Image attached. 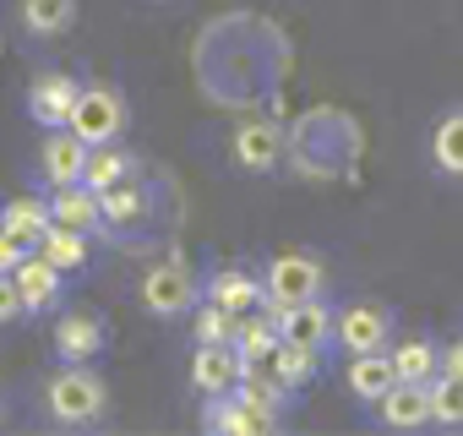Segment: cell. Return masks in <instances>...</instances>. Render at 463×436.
I'll return each instance as SVG.
<instances>
[{
	"label": "cell",
	"instance_id": "277c9868",
	"mask_svg": "<svg viewBox=\"0 0 463 436\" xmlns=\"http://www.w3.org/2000/svg\"><path fill=\"white\" fill-rule=\"evenodd\" d=\"M137 300H142L147 317L175 322V317H191V311H196V300H202V279H196L180 257H169V262H153V268L142 273Z\"/></svg>",
	"mask_w": 463,
	"mask_h": 436
},
{
	"label": "cell",
	"instance_id": "d6986e66",
	"mask_svg": "<svg viewBox=\"0 0 463 436\" xmlns=\"http://www.w3.org/2000/svg\"><path fill=\"white\" fill-rule=\"evenodd\" d=\"M33 251H39V257H50L61 273H82V268L93 262V235L66 230V224H50V230H44V241H39Z\"/></svg>",
	"mask_w": 463,
	"mask_h": 436
},
{
	"label": "cell",
	"instance_id": "7a4b0ae2",
	"mask_svg": "<svg viewBox=\"0 0 463 436\" xmlns=\"http://www.w3.org/2000/svg\"><path fill=\"white\" fill-rule=\"evenodd\" d=\"M262 284H268L262 311H268V317H284L289 306L317 300V295L327 289V262H322L317 251H279V257H268Z\"/></svg>",
	"mask_w": 463,
	"mask_h": 436
},
{
	"label": "cell",
	"instance_id": "4fadbf2b",
	"mask_svg": "<svg viewBox=\"0 0 463 436\" xmlns=\"http://www.w3.org/2000/svg\"><path fill=\"white\" fill-rule=\"evenodd\" d=\"M229 153H235L241 169L268 175V169H279V158H284V126H279V120H246V126L235 131V142H229Z\"/></svg>",
	"mask_w": 463,
	"mask_h": 436
},
{
	"label": "cell",
	"instance_id": "e0dca14e",
	"mask_svg": "<svg viewBox=\"0 0 463 436\" xmlns=\"http://www.w3.org/2000/svg\"><path fill=\"white\" fill-rule=\"evenodd\" d=\"M50 224H55V218H50V202L44 196H6V202H0V230H6L12 241H23L28 251L44 241Z\"/></svg>",
	"mask_w": 463,
	"mask_h": 436
},
{
	"label": "cell",
	"instance_id": "4316f807",
	"mask_svg": "<svg viewBox=\"0 0 463 436\" xmlns=\"http://www.w3.org/2000/svg\"><path fill=\"white\" fill-rule=\"evenodd\" d=\"M191 338L196 344H235V311H223L213 300H196L191 311Z\"/></svg>",
	"mask_w": 463,
	"mask_h": 436
},
{
	"label": "cell",
	"instance_id": "1f68e13d",
	"mask_svg": "<svg viewBox=\"0 0 463 436\" xmlns=\"http://www.w3.org/2000/svg\"><path fill=\"white\" fill-rule=\"evenodd\" d=\"M0 55H6V44H0Z\"/></svg>",
	"mask_w": 463,
	"mask_h": 436
},
{
	"label": "cell",
	"instance_id": "6da1fadb",
	"mask_svg": "<svg viewBox=\"0 0 463 436\" xmlns=\"http://www.w3.org/2000/svg\"><path fill=\"white\" fill-rule=\"evenodd\" d=\"M109 409V382L93 371V360H77V365H55V376L44 382V414L55 425H93L104 420Z\"/></svg>",
	"mask_w": 463,
	"mask_h": 436
},
{
	"label": "cell",
	"instance_id": "ffe728a7",
	"mask_svg": "<svg viewBox=\"0 0 463 436\" xmlns=\"http://www.w3.org/2000/svg\"><path fill=\"white\" fill-rule=\"evenodd\" d=\"M142 164H137V153H126L120 142H104V147H88V169H82V185H93V191H109V185H120V180H131Z\"/></svg>",
	"mask_w": 463,
	"mask_h": 436
},
{
	"label": "cell",
	"instance_id": "603a6c76",
	"mask_svg": "<svg viewBox=\"0 0 463 436\" xmlns=\"http://www.w3.org/2000/svg\"><path fill=\"white\" fill-rule=\"evenodd\" d=\"M279 317H268L262 306L257 311H246V317H235V349H241V360H268L273 349H279Z\"/></svg>",
	"mask_w": 463,
	"mask_h": 436
},
{
	"label": "cell",
	"instance_id": "d4e9b609",
	"mask_svg": "<svg viewBox=\"0 0 463 436\" xmlns=\"http://www.w3.org/2000/svg\"><path fill=\"white\" fill-rule=\"evenodd\" d=\"M17 12L33 39H61L77 23V0H17Z\"/></svg>",
	"mask_w": 463,
	"mask_h": 436
},
{
	"label": "cell",
	"instance_id": "8fae6325",
	"mask_svg": "<svg viewBox=\"0 0 463 436\" xmlns=\"http://www.w3.org/2000/svg\"><path fill=\"white\" fill-rule=\"evenodd\" d=\"M50 218L55 224H66V230H82V235H104L109 224H104V202H99V191L93 185H82V180H71V185H50Z\"/></svg>",
	"mask_w": 463,
	"mask_h": 436
},
{
	"label": "cell",
	"instance_id": "83f0119b",
	"mask_svg": "<svg viewBox=\"0 0 463 436\" xmlns=\"http://www.w3.org/2000/svg\"><path fill=\"white\" fill-rule=\"evenodd\" d=\"M430 425H463V382L458 376H430Z\"/></svg>",
	"mask_w": 463,
	"mask_h": 436
},
{
	"label": "cell",
	"instance_id": "3957f363",
	"mask_svg": "<svg viewBox=\"0 0 463 436\" xmlns=\"http://www.w3.org/2000/svg\"><path fill=\"white\" fill-rule=\"evenodd\" d=\"M126 126H131V104H126V93H120L115 82H82L66 131H77L88 147H104V142H120Z\"/></svg>",
	"mask_w": 463,
	"mask_h": 436
},
{
	"label": "cell",
	"instance_id": "2e32d148",
	"mask_svg": "<svg viewBox=\"0 0 463 436\" xmlns=\"http://www.w3.org/2000/svg\"><path fill=\"white\" fill-rule=\"evenodd\" d=\"M333 322H338V311L317 295V300H300V306H289L284 317H279V333H284V344H306V349H327L333 344Z\"/></svg>",
	"mask_w": 463,
	"mask_h": 436
},
{
	"label": "cell",
	"instance_id": "8992f818",
	"mask_svg": "<svg viewBox=\"0 0 463 436\" xmlns=\"http://www.w3.org/2000/svg\"><path fill=\"white\" fill-rule=\"evenodd\" d=\"M202 425L218 431V436H268L279 425V414L251 403V398H241V393H213L202 403Z\"/></svg>",
	"mask_w": 463,
	"mask_h": 436
},
{
	"label": "cell",
	"instance_id": "5bb4252c",
	"mask_svg": "<svg viewBox=\"0 0 463 436\" xmlns=\"http://www.w3.org/2000/svg\"><path fill=\"white\" fill-rule=\"evenodd\" d=\"M82 169H88V142L77 131L61 126L39 142V180L44 185H71V180H82Z\"/></svg>",
	"mask_w": 463,
	"mask_h": 436
},
{
	"label": "cell",
	"instance_id": "5b68a950",
	"mask_svg": "<svg viewBox=\"0 0 463 436\" xmlns=\"http://www.w3.org/2000/svg\"><path fill=\"white\" fill-rule=\"evenodd\" d=\"M392 333H398V322H392V311H387L382 300H354V306H344L338 322H333V344H338L344 355L392 349Z\"/></svg>",
	"mask_w": 463,
	"mask_h": 436
},
{
	"label": "cell",
	"instance_id": "7c38bea8",
	"mask_svg": "<svg viewBox=\"0 0 463 436\" xmlns=\"http://www.w3.org/2000/svg\"><path fill=\"white\" fill-rule=\"evenodd\" d=\"M241 371H246V360H241L235 344H196V349H191V387H196L202 398L235 393Z\"/></svg>",
	"mask_w": 463,
	"mask_h": 436
},
{
	"label": "cell",
	"instance_id": "cb8c5ba5",
	"mask_svg": "<svg viewBox=\"0 0 463 436\" xmlns=\"http://www.w3.org/2000/svg\"><path fill=\"white\" fill-rule=\"evenodd\" d=\"M268 365H273V376H279L289 393H300L306 382H317V371H322V349H306V344H284V338H279V349L268 355Z\"/></svg>",
	"mask_w": 463,
	"mask_h": 436
},
{
	"label": "cell",
	"instance_id": "7402d4cb",
	"mask_svg": "<svg viewBox=\"0 0 463 436\" xmlns=\"http://www.w3.org/2000/svg\"><path fill=\"white\" fill-rule=\"evenodd\" d=\"M392 355V371H398V382H430V376H441V344L436 338H403L398 349H387Z\"/></svg>",
	"mask_w": 463,
	"mask_h": 436
},
{
	"label": "cell",
	"instance_id": "ba28073f",
	"mask_svg": "<svg viewBox=\"0 0 463 436\" xmlns=\"http://www.w3.org/2000/svg\"><path fill=\"white\" fill-rule=\"evenodd\" d=\"M77 93H82V82H77L71 71H39L33 88H28V115H33V126L61 131V126L71 120V109H77Z\"/></svg>",
	"mask_w": 463,
	"mask_h": 436
},
{
	"label": "cell",
	"instance_id": "44dd1931",
	"mask_svg": "<svg viewBox=\"0 0 463 436\" xmlns=\"http://www.w3.org/2000/svg\"><path fill=\"white\" fill-rule=\"evenodd\" d=\"M430 164L447 180H463V109H447L430 126Z\"/></svg>",
	"mask_w": 463,
	"mask_h": 436
},
{
	"label": "cell",
	"instance_id": "484cf974",
	"mask_svg": "<svg viewBox=\"0 0 463 436\" xmlns=\"http://www.w3.org/2000/svg\"><path fill=\"white\" fill-rule=\"evenodd\" d=\"M99 202H104V224H137V218L147 213V185L131 175V180L99 191Z\"/></svg>",
	"mask_w": 463,
	"mask_h": 436
},
{
	"label": "cell",
	"instance_id": "4dcf8cb0",
	"mask_svg": "<svg viewBox=\"0 0 463 436\" xmlns=\"http://www.w3.org/2000/svg\"><path fill=\"white\" fill-rule=\"evenodd\" d=\"M441 376H458V382H463V338L441 344Z\"/></svg>",
	"mask_w": 463,
	"mask_h": 436
},
{
	"label": "cell",
	"instance_id": "f546056e",
	"mask_svg": "<svg viewBox=\"0 0 463 436\" xmlns=\"http://www.w3.org/2000/svg\"><path fill=\"white\" fill-rule=\"evenodd\" d=\"M28 257V246L23 241H12L6 230H0V273H17V262Z\"/></svg>",
	"mask_w": 463,
	"mask_h": 436
},
{
	"label": "cell",
	"instance_id": "52a82bcc",
	"mask_svg": "<svg viewBox=\"0 0 463 436\" xmlns=\"http://www.w3.org/2000/svg\"><path fill=\"white\" fill-rule=\"evenodd\" d=\"M12 279H17V295H23V317H50L66 300V273L39 251H28Z\"/></svg>",
	"mask_w": 463,
	"mask_h": 436
},
{
	"label": "cell",
	"instance_id": "9a60e30c",
	"mask_svg": "<svg viewBox=\"0 0 463 436\" xmlns=\"http://www.w3.org/2000/svg\"><path fill=\"white\" fill-rule=\"evenodd\" d=\"M376 420L392 431H420L430 425V382H392L376 398Z\"/></svg>",
	"mask_w": 463,
	"mask_h": 436
},
{
	"label": "cell",
	"instance_id": "f1b7e54d",
	"mask_svg": "<svg viewBox=\"0 0 463 436\" xmlns=\"http://www.w3.org/2000/svg\"><path fill=\"white\" fill-rule=\"evenodd\" d=\"M23 317V295H17V279L12 273H0V327L17 322Z\"/></svg>",
	"mask_w": 463,
	"mask_h": 436
},
{
	"label": "cell",
	"instance_id": "ac0fdd59",
	"mask_svg": "<svg viewBox=\"0 0 463 436\" xmlns=\"http://www.w3.org/2000/svg\"><path fill=\"white\" fill-rule=\"evenodd\" d=\"M344 382H349V393L360 398V403H376L392 382H398V371H392V355L387 349H371V355H349V371H344Z\"/></svg>",
	"mask_w": 463,
	"mask_h": 436
},
{
	"label": "cell",
	"instance_id": "9c48e42d",
	"mask_svg": "<svg viewBox=\"0 0 463 436\" xmlns=\"http://www.w3.org/2000/svg\"><path fill=\"white\" fill-rule=\"evenodd\" d=\"M50 344H55V360H66V365L99 360L104 344H109V327H104V317H93V311H61Z\"/></svg>",
	"mask_w": 463,
	"mask_h": 436
},
{
	"label": "cell",
	"instance_id": "30bf717a",
	"mask_svg": "<svg viewBox=\"0 0 463 436\" xmlns=\"http://www.w3.org/2000/svg\"><path fill=\"white\" fill-rule=\"evenodd\" d=\"M202 300H213V306H223V311L246 317V311H257V306L268 300V284H262V273H251V268H213V273L202 279Z\"/></svg>",
	"mask_w": 463,
	"mask_h": 436
}]
</instances>
